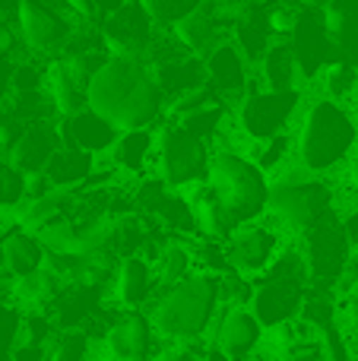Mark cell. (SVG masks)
I'll return each instance as SVG.
<instances>
[{
    "mask_svg": "<svg viewBox=\"0 0 358 361\" xmlns=\"http://www.w3.org/2000/svg\"><path fill=\"white\" fill-rule=\"evenodd\" d=\"M86 105L124 133L137 127H152V121L165 108V92L146 57L111 54L99 63L89 80Z\"/></svg>",
    "mask_w": 358,
    "mask_h": 361,
    "instance_id": "cell-1",
    "label": "cell"
},
{
    "mask_svg": "<svg viewBox=\"0 0 358 361\" xmlns=\"http://www.w3.org/2000/svg\"><path fill=\"white\" fill-rule=\"evenodd\" d=\"M219 298L222 273L203 269V273L184 276L181 282L165 288V295L156 301V311H152L156 333L171 343H194L213 324Z\"/></svg>",
    "mask_w": 358,
    "mask_h": 361,
    "instance_id": "cell-2",
    "label": "cell"
},
{
    "mask_svg": "<svg viewBox=\"0 0 358 361\" xmlns=\"http://www.w3.org/2000/svg\"><path fill=\"white\" fill-rule=\"evenodd\" d=\"M358 124L355 118L340 105L336 99H321L304 114L302 133H298V159L308 171L323 175V171L340 169L355 149Z\"/></svg>",
    "mask_w": 358,
    "mask_h": 361,
    "instance_id": "cell-3",
    "label": "cell"
},
{
    "mask_svg": "<svg viewBox=\"0 0 358 361\" xmlns=\"http://www.w3.org/2000/svg\"><path fill=\"white\" fill-rule=\"evenodd\" d=\"M209 184L216 187V193L226 203V212L232 219V225L254 222L270 209V180L266 171L257 162L238 156V152H216L209 162Z\"/></svg>",
    "mask_w": 358,
    "mask_h": 361,
    "instance_id": "cell-4",
    "label": "cell"
},
{
    "mask_svg": "<svg viewBox=\"0 0 358 361\" xmlns=\"http://www.w3.org/2000/svg\"><path fill=\"white\" fill-rule=\"evenodd\" d=\"M209 146L200 133H194L190 127L165 124L156 130V171L159 180L168 187H187L200 184L209 178Z\"/></svg>",
    "mask_w": 358,
    "mask_h": 361,
    "instance_id": "cell-5",
    "label": "cell"
},
{
    "mask_svg": "<svg viewBox=\"0 0 358 361\" xmlns=\"http://www.w3.org/2000/svg\"><path fill=\"white\" fill-rule=\"evenodd\" d=\"M333 206V190L317 178L285 175L270 184V212L295 231H308L323 222Z\"/></svg>",
    "mask_w": 358,
    "mask_h": 361,
    "instance_id": "cell-6",
    "label": "cell"
},
{
    "mask_svg": "<svg viewBox=\"0 0 358 361\" xmlns=\"http://www.w3.org/2000/svg\"><path fill=\"white\" fill-rule=\"evenodd\" d=\"M349 250H352V241H349L342 222H333V219L327 216L323 222L311 225V228L304 231V244H302L308 279L317 282V286L336 282L349 267Z\"/></svg>",
    "mask_w": 358,
    "mask_h": 361,
    "instance_id": "cell-7",
    "label": "cell"
},
{
    "mask_svg": "<svg viewBox=\"0 0 358 361\" xmlns=\"http://www.w3.org/2000/svg\"><path fill=\"white\" fill-rule=\"evenodd\" d=\"M63 0H19L16 29L32 51H61L73 35Z\"/></svg>",
    "mask_w": 358,
    "mask_h": 361,
    "instance_id": "cell-8",
    "label": "cell"
},
{
    "mask_svg": "<svg viewBox=\"0 0 358 361\" xmlns=\"http://www.w3.org/2000/svg\"><path fill=\"white\" fill-rule=\"evenodd\" d=\"M156 19L149 16L140 0H124L118 10L108 13L101 35H105V48L111 54L124 57H149L156 48Z\"/></svg>",
    "mask_w": 358,
    "mask_h": 361,
    "instance_id": "cell-9",
    "label": "cell"
},
{
    "mask_svg": "<svg viewBox=\"0 0 358 361\" xmlns=\"http://www.w3.org/2000/svg\"><path fill=\"white\" fill-rule=\"evenodd\" d=\"M283 250V235L279 228L266 222H245L226 238V254L232 269H238L241 276H260Z\"/></svg>",
    "mask_w": 358,
    "mask_h": 361,
    "instance_id": "cell-10",
    "label": "cell"
},
{
    "mask_svg": "<svg viewBox=\"0 0 358 361\" xmlns=\"http://www.w3.org/2000/svg\"><path fill=\"white\" fill-rule=\"evenodd\" d=\"M298 108V89H266L251 92L241 108V127L251 140H270L289 127Z\"/></svg>",
    "mask_w": 358,
    "mask_h": 361,
    "instance_id": "cell-11",
    "label": "cell"
},
{
    "mask_svg": "<svg viewBox=\"0 0 358 361\" xmlns=\"http://www.w3.org/2000/svg\"><path fill=\"white\" fill-rule=\"evenodd\" d=\"M152 333L156 324L152 317H146L140 307H127L121 311V317L111 324V330L105 333V355L118 361H143L152 355Z\"/></svg>",
    "mask_w": 358,
    "mask_h": 361,
    "instance_id": "cell-12",
    "label": "cell"
},
{
    "mask_svg": "<svg viewBox=\"0 0 358 361\" xmlns=\"http://www.w3.org/2000/svg\"><path fill=\"white\" fill-rule=\"evenodd\" d=\"M260 343H264V324H260V317L254 314V307L232 305L219 317V326H216V349L226 358L251 355Z\"/></svg>",
    "mask_w": 358,
    "mask_h": 361,
    "instance_id": "cell-13",
    "label": "cell"
},
{
    "mask_svg": "<svg viewBox=\"0 0 358 361\" xmlns=\"http://www.w3.org/2000/svg\"><path fill=\"white\" fill-rule=\"evenodd\" d=\"M292 48H295L298 57V67H302L304 76H314L323 63L330 61V35H327V25H323V10H311L304 6L302 13L295 16V25H292Z\"/></svg>",
    "mask_w": 358,
    "mask_h": 361,
    "instance_id": "cell-14",
    "label": "cell"
},
{
    "mask_svg": "<svg viewBox=\"0 0 358 361\" xmlns=\"http://www.w3.org/2000/svg\"><path fill=\"white\" fill-rule=\"evenodd\" d=\"M206 80L222 99L247 95V57L235 42H219L206 54Z\"/></svg>",
    "mask_w": 358,
    "mask_h": 361,
    "instance_id": "cell-15",
    "label": "cell"
},
{
    "mask_svg": "<svg viewBox=\"0 0 358 361\" xmlns=\"http://www.w3.org/2000/svg\"><path fill=\"white\" fill-rule=\"evenodd\" d=\"M61 143H63V137L57 127H51L48 121H32L23 130V137L6 149V156H10V162L16 165L19 171L32 175V171H44V165L61 149Z\"/></svg>",
    "mask_w": 358,
    "mask_h": 361,
    "instance_id": "cell-16",
    "label": "cell"
},
{
    "mask_svg": "<svg viewBox=\"0 0 358 361\" xmlns=\"http://www.w3.org/2000/svg\"><path fill=\"white\" fill-rule=\"evenodd\" d=\"M111 286H114V298L124 307H143L159 286V269L149 257L127 254L118 260V273H114Z\"/></svg>",
    "mask_w": 358,
    "mask_h": 361,
    "instance_id": "cell-17",
    "label": "cell"
},
{
    "mask_svg": "<svg viewBox=\"0 0 358 361\" xmlns=\"http://www.w3.org/2000/svg\"><path fill=\"white\" fill-rule=\"evenodd\" d=\"M61 137H63V143L80 146V149L99 156V152H105V149H114L121 130L111 124V121H105L99 111H92V108L86 105V108H80V111L63 118Z\"/></svg>",
    "mask_w": 358,
    "mask_h": 361,
    "instance_id": "cell-18",
    "label": "cell"
},
{
    "mask_svg": "<svg viewBox=\"0 0 358 361\" xmlns=\"http://www.w3.org/2000/svg\"><path fill=\"white\" fill-rule=\"evenodd\" d=\"M323 25H327L333 54L358 67V0H327Z\"/></svg>",
    "mask_w": 358,
    "mask_h": 361,
    "instance_id": "cell-19",
    "label": "cell"
},
{
    "mask_svg": "<svg viewBox=\"0 0 358 361\" xmlns=\"http://www.w3.org/2000/svg\"><path fill=\"white\" fill-rule=\"evenodd\" d=\"M44 244L38 241V235L25 225L13 222V228H6L4 238V273H10L13 279L19 276H29L35 269L44 267Z\"/></svg>",
    "mask_w": 358,
    "mask_h": 361,
    "instance_id": "cell-20",
    "label": "cell"
},
{
    "mask_svg": "<svg viewBox=\"0 0 358 361\" xmlns=\"http://www.w3.org/2000/svg\"><path fill=\"white\" fill-rule=\"evenodd\" d=\"M92 171H95V156L70 143H61V149L44 165V178L51 180V187H61V190H76L80 184H86L92 178Z\"/></svg>",
    "mask_w": 358,
    "mask_h": 361,
    "instance_id": "cell-21",
    "label": "cell"
},
{
    "mask_svg": "<svg viewBox=\"0 0 358 361\" xmlns=\"http://www.w3.org/2000/svg\"><path fill=\"white\" fill-rule=\"evenodd\" d=\"M190 206H194V219H197V231L203 238H216V241H226L228 235L235 231L232 219L226 212V203L216 193V187L209 180H200L190 197Z\"/></svg>",
    "mask_w": 358,
    "mask_h": 361,
    "instance_id": "cell-22",
    "label": "cell"
},
{
    "mask_svg": "<svg viewBox=\"0 0 358 361\" xmlns=\"http://www.w3.org/2000/svg\"><path fill=\"white\" fill-rule=\"evenodd\" d=\"M44 89H48V95H51V102H54L61 118L86 108V82H80L73 73H70L61 54L44 67Z\"/></svg>",
    "mask_w": 358,
    "mask_h": 361,
    "instance_id": "cell-23",
    "label": "cell"
},
{
    "mask_svg": "<svg viewBox=\"0 0 358 361\" xmlns=\"http://www.w3.org/2000/svg\"><path fill=\"white\" fill-rule=\"evenodd\" d=\"M156 159V133L149 127H137V130H124L114 143V165L130 175H143Z\"/></svg>",
    "mask_w": 358,
    "mask_h": 361,
    "instance_id": "cell-24",
    "label": "cell"
},
{
    "mask_svg": "<svg viewBox=\"0 0 358 361\" xmlns=\"http://www.w3.org/2000/svg\"><path fill=\"white\" fill-rule=\"evenodd\" d=\"M260 73H264L266 89H295L304 73L298 67L292 42H273L266 54L260 57Z\"/></svg>",
    "mask_w": 358,
    "mask_h": 361,
    "instance_id": "cell-25",
    "label": "cell"
},
{
    "mask_svg": "<svg viewBox=\"0 0 358 361\" xmlns=\"http://www.w3.org/2000/svg\"><path fill=\"white\" fill-rule=\"evenodd\" d=\"M171 38H175L178 44H184L187 51H194V54H209V51L216 48V19L213 13H187L184 19H178L175 25H171Z\"/></svg>",
    "mask_w": 358,
    "mask_h": 361,
    "instance_id": "cell-26",
    "label": "cell"
},
{
    "mask_svg": "<svg viewBox=\"0 0 358 361\" xmlns=\"http://www.w3.org/2000/svg\"><path fill=\"white\" fill-rule=\"evenodd\" d=\"M273 38V23L270 16H260L257 10H247L245 16L238 19V48L245 51L247 61H260L270 48Z\"/></svg>",
    "mask_w": 358,
    "mask_h": 361,
    "instance_id": "cell-27",
    "label": "cell"
},
{
    "mask_svg": "<svg viewBox=\"0 0 358 361\" xmlns=\"http://www.w3.org/2000/svg\"><path fill=\"white\" fill-rule=\"evenodd\" d=\"M89 330L86 326H61L48 343V358L51 361H80L89 355Z\"/></svg>",
    "mask_w": 358,
    "mask_h": 361,
    "instance_id": "cell-28",
    "label": "cell"
},
{
    "mask_svg": "<svg viewBox=\"0 0 358 361\" xmlns=\"http://www.w3.org/2000/svg\"><path fill=\"white\" fill-rule=\"evenodd\" d=\"M323 89H327V99L346 102L358 92V67L352 61H342L336 57L333 63H327L323 70Z\"/></svg>",
    "mask_w": 358,
    "mask_h": 361,
    "instance_id": "cell-29",
    "label": "cell"
},
{
    "mask_svg": "<svg viewBox=\"0 0 358 361\" xmlns=\"http://www.w3.org/2000/svg\"><path fill=\"white\" fill-rule=\"evenodd\" d=\"M190 263H194V254H190L184 244L168 241L165 244V250H162V257H159V263H156L159 282H165V286L181 282L184 276H190Z\"/></svg>",
    "mask_w": 358,
    "mask_h": 361,
    "instance_id": "cell-30",
    "label": "cell"
},
{
    "mask_svg": "<svg viewBox=\"0 0 358 361\" xmlns=\"http://www.w3.org/2000/svg\"><path fill=\"white\" fill-rule=\"evenodd\" d=\"M219 99L222 95L216 92L206 80V82H197V86L184 89L181 95H175V99L168 102V111L175 114V118H184V114H190V111H200V108H206V105H216Z\"/></svg>",
    "mask_w": 358,
    "mask_h": 361,
    "instance_id": "cell-31",
    "label": "cell"
},
{
    "mask_svg": "<svg viewBox=\"0 0 358 361\" xmlns=\"http://www.w3.org/2000/svg\"><path fill=\"white\" fill-rule=\"evenodd\" d=\"M140 4L149 10V16L156 19L159 25H168L171 29L178 19H184L187 13L200 10L203 0H140Z\"/></svg>",
    "mask_w": 358,
    "mask_h": 361,
    "instance_id": "cell-32",
    "label": "cell"
},
{
    "mask_svg": "<svg viewBox=\"0 0 358 361\" xmlns=\"http://www.w3.org/2000/svg\"><path fill=\"white\" fill-rule=\"evenodd\" d=\"M23 317L16 305H6L0 301V358H13V349L19 343V333H23Z\"/></svg>",
    "mask_w": 358,
    "mask_h": 361,
    "instance_id": "cell-33",
    "label": "cell"
},
{
    "mask_svg": "<svg viewBox=\"0 0 358 361\" xmlns=\"http://www.w3.org/2000/svg\"><path fill=\"white\" fill-rule=\"evenodd\" d=\"M222 118H226V111H222V105L216 102V105H206V108H200V111L184 114L181 124H184V127H190L194 133H200L203 140H209V137H216V133H219Z\"/></svg>",
    "mask_w": 358,
    "mask_h": 361,
    "instance_id": "cell-34",
    "label": "cell"
},
{
    "mask_svg": "<svg viewBox=\"0 0 358 361\" xmlns=\"http://www.w3.org/2000/svg\"><path fill=\"white\" fill-rule=\"evenodd\" d=\"M292 149V133H276V137L270 140H260V156H257V165L264 171H273L279 169V165L285 162V156H289Z\"/></svg>",
    "mask_w": 358,
    "mask_h": 361,
    "instance_id": "cell-35",
    "label": "cell"
},
{
    "mask_svg": "<svg viewBox=\"0 0 358 361\" xmlns=\"http://www.w3.org/2000/svg\"><path fill=\"white\" fill-rule=\"evenodd\" d=\"M13 70H16V63H10L6 54H0V105H4L13 92Z\"/></svg>",
    "mask_w": 358,
    "mask_h": 361,
    "instance_id": "cell-36",
    "label": "cell"
},
{
    "mask_svg": "<svg viewBox=\"0 0 358 361\" xmlns=\"http://www.w3.org/2000/svg\"><path fill=\"white\" fill-rule=\"evenodd\" d=\"M13 44H16V32H13L10 19L0 13V54H10Z\"/></svg>",
    "mask_w": 358,
    "mask_h": 361,
    "instance_id": "cell-37",
    "label": "cell"
},
{
    "mask_svg": "<svg viewBox=\"0 0 358 361\" xmlns=\"http://www.w3.org/2000/svg\"><path fill=\"white\" fill-rule=\"evenodd\" d=\"M342 228H346V235H349V241L358 247V209L355 212H349L346 219H342Z\"/></svg>",
    "mask_w": 358,
    "mask_h": 361,
    "instance_id": "cell-38",
    "label": "cell"
},
{
    "mask_svg": "<svg viewBox=\"0 0 358 361\" xmlns=\"http://www.w3.org/2000/svg\"><path fill=\"white\" fill-rule=\"evenodd\" d=\"M16 6H19V0H0V13H4V16L16 13Z\"/></svg>",
    "mask_w": 358,
    "mask_h": 361,
    "instance_id": "cell-39",
    "label": "cell"
},
{
    "mask_svg": "<svg viewBox=\"0 0 358 361\" xmlns=\"http://www.w3.org/2000/svg\"><path fill=\"white\" fill-rule=\"evenodd\" d=\"M4 238H6V228L0 225V273H4Z\"/></svg>",
    "mask_w": 358,
    "mask_h": 361,
    "instance_id": "cell-40",
    "label": "cell"
},
{
    "mask_svg": "<svg viewBox=\"0 0 358 361\" xmlns=\"http://www.w3.org/2000/svg\"><path fill=\"white\" fill-rule=\"evenodd\" d=\"M352 180H355V187H358V156H355V162H352Z\"/></svg>",
    "mask_w": 358,
    "mask_h": 361,
    "instance_id": "cell-41",
    "label": "cell"
},
{
    "mask_svg": "<svg viewBox=\"0 0 358 361\" xmlns=\"http://www.w3.org/2000/svg\"><path fill=\"white\" fill-rule=\"evenodd\" d=\"M0 292H4V282H0Z\"/></svg>",
    "mask_w": 358,
    "mask_h": 361,
    "instance_id": "cell-42",
    "label": "cell"
},
{
    "mask_svg": "<svg viewBox=\"0 0 358 361\" xmlns=\"http://www.w3.org/2000/svg\"><path fill=\"white\" fill-rule=\"evenodd\" d=\"M355 95H358V92H355Z\"/></svg>",
    "mask_w": 358,
    "mask_h": 361,
    "instance_id": "cell-43",
    "label": "cell"
}]
</instances>
